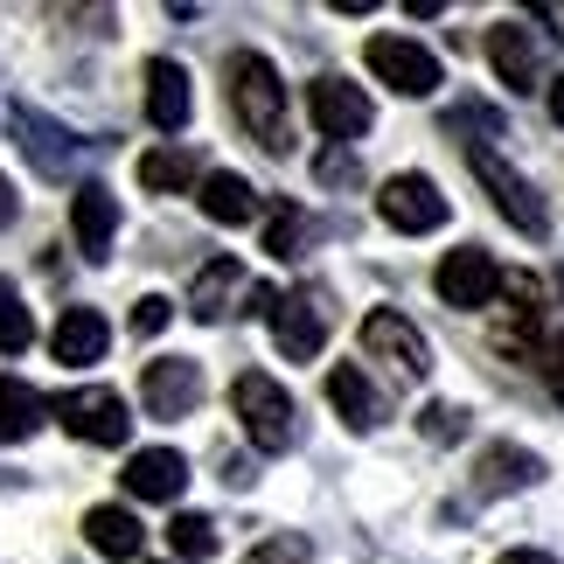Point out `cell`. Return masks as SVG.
<instances>
[{
	"label": "cell",
	"instance_id": "cell-19",
	"mask_svg": "<svg viewBox=\"0 0 564 564\" xmlns=\"http://www.w3.org/2000/svg\"><path fill=\"white\" fill-rule=\"evenodd\" d=\"M84 536H91V551H98V557H112V564H133L140 544H147L140 516H133V509H119V502H98L91 516H84Z\"/></svg>",
	"mask_w": 564,
	"mask_h": 564
},
{
	"label": "cell",
	"instance_id": "cell-14",
	"mask_svg": "<svg viewBox=\"0 0 564 564\" xmlns=\"http://www.w3.org/2000/svg\"><path fill=\"white\" fill-rule=\"evenodd\" d=\"M188 112H195V84H188V70H182L175 56H154V63H147V119H154L161 133H182Z\"/></svg>",
	"mask_w": 564,
	"mask_h": 564
},
{
	"label": "cell",
	"instance_id": "cell-25",
	"mask_svg": "<svg viewBox=\"0 0 564 564\" xmlns=\"http://www.w3.org/2000/svg\"><path fill=\"white\" fill-rule=\"evenodd\" d=\"M188 182H195V167H188V154H175V147H154V154H140V188L182 195Z\"/></svg>",
	"mask_w": 564,
	"mask_h": 564
},
{
	"label": "cell",
	"instance_id": "cell-12",
	"mask_svg": "<svg viewBox=\"0 0 564 564\" xmlns=\"http://www.w3.org/2000/svg\"><path fill=\"white\" fill-rule=\"evenodd\" d=\"M272 341H279V356H293V362L321 356V341H328L321 293H279V307H272Z\"/></svg>",
	"mask_w": 564,
	"mask_h": 564
},
{
	"label": "cell",
	"instance_id": "cell-27",
	"mask_svg": "<svg viewBox=\"0 0 564 564\" xmlns=\"http://www.w3.org/2000/svg\"><path fill=\"white\" fill-rule=\"evenodd\" d=\"M300 245H307V209H300V203H272L265 251H272V258H300Z\"/></svg>",
	"mask_w": 564,
	"mask_h": 564
},
{
	"label": "cell",
	"instance_id": "cell-33",
	"mask_svg": "<svg viewBox=\"0 0 564 564\" xmlns=\"http://www.w3.org/2000/svg\"><path fill=\"white\" fill-rule=\"evenodd\" d=\"M14 209H21V203H14V182H8V175H0V230H8V224H14Z\"/></svg>",
	"mask_w": 564,
	"mask_h": 564
},
{
	"label": "cell",
	"instance_id": "cell-11",
	"mask_svg": "<svg viewBox=\"0 0 564 564\" xmlns=\"http://www.w3.org/2000/svg\"><path fill=\"white\" fill-rule=\"evenodd\" d=\"M70 237H77V251L91 258V265H105L112 258V237H119V195L105 188V182H84L70 195Z\"/></svg>",
	"mask_w": 564,
	"mask_h": 564
},
{
	"label": "cell",
	"instance_id": "cell-13",
	"mask_svg": "<svg viewBox=\"0 0 564 564\" xmlns=\"http://www.w3.org/2000/svg\"><path fill=\"white\" fill-rule=\"evenodd\" d=\"M126 495H133V502H175V495L188 488V460L175 446H140L133 460H126Z\"/></svg>",
	"mask_w": 564,
	"mask_h": 564
},
{
	"label": "cell",
	"instance_id": "cell-10",
	"mask_svg": "<svg viewBox=\"0 0 564 564\" xmlns=\"http://www.w3.org/2000/svg\"><path fill=\"white\" fill-rule=\"evenodd\" d=\"M140 404L154 411V419H188L195 404H203V370H195L188 356H161L140 370Z\"/></svg>",
	"mask_w": 564,
	"mask_h": 564
},
{
	"label": "cell",
	"instance_id": "cell-7",
	"mask_svg": "<svg viewBox=\"0 0 564 564\" xmlns=\"http://www.w3.org/2000/svg\"><path fill=\"white\" fill-rule=\"evenodd\" d=\"M307 112H314V126H321V140H335V147H349V140H362V133L377 126L370 91H362V84H349V77H314V84H307Z\"/></svg>",
	"mask_w": 564,
	"mask_h": 564
},
{
	"label": "cell",
	"instance_id": "cell-17",
	"mask_svg": "<svg viewBox=\"0 0 564 564\" xmlns=\"http://www.w3.org/2000/svg\"><path fill=\"white\" fill-rule=\"evenodd\" d=\"M14 140H21V154H29L42 175H70V161H77V140L63 133L56 119H42V112H21L14 105Z\"/></svg>",
	"mask_w": 564,
	"mask_h": 564
},
{
	"label": "cell",
	"instance_id": "cell-4",
	"mask_svg": "<svg viewBox=\"0 0 564 564\" xmlns=\"http://www.w3.org/2000/svg\"><path fill=\"white\" fill-rule=\"evenodd\" d=\"M50 411L63 419V432L84 440V446H126V440H133V411H126L119 390H98V383L91 390H63Z\"/></svg>",
	"mask_w": 564,
	"mask_h": 564
},
{
	"label": "cell",
	"instance_id": "cell-31",
	"mask_svg": "<svg viewBox=\"0 0 564 564\" xmlns=\"http://www.w3.org/2000/svg\"><path fill=\"white\" fill-rule=\"evenodd\" d=\"M544 383H551V398L564 404V335H557L551 349H544Z\"/></svg>",
	"mask_w": 564,
	"mask_h": 564
},
{
	"label": "cell",
	"instance_id": "cell-36",
	"mask_svg": "<svg viewBox=\"0 0 564 564\" xmlns=\"http://www.w3.org/2000/svg\"><path fill=\"white\" fill-rule=\"evenodd\" d=\"M551 119H557V126H564V77H557V84H551Z\"/></svg>",
	"mask_w": 564,
	"mask_h": 564
},
{
	"label": "cell",
	"instance_id": "cell-5",
	"mask_svg": "<svg viewBox=\"0 0 564 564\" xmlns=\"http://www.w3.org/2000/svg\"><path fill=\"white\" fill-rule=\"evenodd\" d=\"M362 356L383 362L398 383H425L432 370V349H425V335L411 328V321L398 307H377V314H362Z\"/></svg>",
	"mask_w": 564,
	"mask_h": 564
},
{
	"label": "cell",
	"instance_id": "cell-2",
	"mask_svg": "<svg viewBox=\"0 0 564 564\" xmlns=\"http://www.w3.org/2000/svg\"><path fill=\"white\" fill-rule=\"evenodd\" d=\"M230 411H237V425H245V440L258 446V453H286L293 446V398L279 390L265 370H245L230 383Z\"/></svg>",
	"mask_w": 564,
	"mask_h": 564
},
{
	"label": "cell",
	"instance_id": "cell-34",
	"mask_svg": "<svg viewBox=\"0 0 564 564\" xmlns=\"http://www.w3.org/2000/svg\"><path fill=\"white\" fill-rule=\"evenodd\" d=\"M321 175H328V182H349L356 167H349V154H328V161H321Z\"/></svg>",
	"mask_w": 564,
	"mask_h": 564
},
{
	"label": "cell",
	"instance_id": "cell-16",
	"mask_svg": "<svg viewBox=\"0 0 564 564\" xmlns=\"http://www.w3.org/2000/svg\"><path fill=\"white\" fill-rule=\"evenodd\" d=\"M230 307H245V265H237L230 251H216L203 272H195V286H188V314L195 321H224Z\"/></svg>",
	"mask_w": 564,
	"mask_h": 564
},
{
	"label": "cell",
	"instance_id": "cell-21",
	"mask_svg": "<svg viewBox=\"0 0 564 564\" xmlns=\"http://www.w3.org/2000/svg\"><path fill=\"white\" fill-rule=\"evenodd\" d=\"M203 216L209 224H224V230H237V224H251L258 216V188L245 182V175H230V167H216V175H203Z\"/></svg>",
	"mask_w": 564,
	"mask_h": 564
},
{
	"label": "cell",
	"instance_id": "cell-35",
	"mask_svg": "<svg viewBox=\"0 0 564 564\" xmlns=\"http://www.w3.org/2000/svg\"><path fill=\"white\" fill-rule=\"evenodd\" d=\"M495 564H557V557H551V551H502Z\"/></svg>",
	"mask_w": 564,
	"mask_h": 564
},
{
	"label": "cell",
	"instance_id": "cell-1",
	"mask_svg": "<svg viewBox=\"0 0 564 564\" xmlns=\"http://www.w3.org/2000/svg\"><path fill=\"white\" fill-rule=\"evenodd\" d=\"M230 112L245 119V133L265 147V154H286L293 147V126H286V84L258 50H237L230 56Z\"/></svg>",
	"mask_w": 564,
	"mask_h": 564
},
{
	"label": "cell",
	"instance_id": "cell-32",
	"mask_svg": "<svg viewBox=\"0 0 564 564\" xmlns=\"http://www.w3.org/2000/svg\"><path fill=\"white\" fill-rule=\"evenodd\" d=\"M251 564H307V544H293V536H286V544H265Z\"/></svg>",
	"mask_w": 564,
	"mask_h": 564
},
{
	"label": "cell",
	"instance_id": "cell-30",
	"mask_svg": "<svg viewBox=\"0 0 564 564\" xmlns=\"http://www.w3.org/2000/svg\"><path fill=\"white\" fill-rule=\"evenodd\" d=\"M167 321H175V300H161V293H147L140 307H133V335H161Z\"/></svg>",
	"mask_w": 564,
	"mask_h": 564
},
{
	"label": "cell",
	"instance_id": "cell-24",
	"mask_svg": "<svg viewBox=\"0 0 564 564\" xmlns=\"http://www.w3.org/2000/svg\"><path fill=\"white\" fill-rule=\"evenodd\" d=\"M42 425V398L21 377H0V446H21Z\"/></svg>",
	"mask_w": 564,
	"mask_h": 564
},
{
	"label": "cell",
	"instance_id": "cell-18",
	"mask_svg": "<svg viewBox=\"0 0 564 564\" xmlns=\"http://www.w3.org/2000/svg\"><path fill=\"white\" fill-rule=\"evenodd\" d=\"M488 63L509 91H536V42H530L523 21H495L488 29Z\"/></svg>",
	"mask_w": 564,
	"mask_h": 564
},
{
	"label": "cell",
	"instance_id": "cell-22",
	"mask_svg": "<svg viewBox=\"0 0 564 564\" xmlns=\"http://www.w3.org/2000/svg\"><path fill=\"white\" fill-rule=\"evenodd\" d=\"M536 474H544L536 453H523V446H488L481 467H474V488H481V495H516V488H530Z\"/></svg>",
	"mask_w": 564,
	"mask_h": 564
},
{
	"label": "cell",
	"instance_id": "cell-3",
	"mask_svg": "<svg viewBox=\"0 0 564 564\" xmlns=\"http://www.w3.org/2000/svg\"><path fill=\"white\" fill-rule=\"evenodd\" d=\"M467 167H474V182L495 195V209H502L523 237H551V209H544V195H536L523 175H516V167L495 154V147H467Z\"/></svg>",
	"mask_w": 564,
	"mask_h": 564
},
{
	"label": "cell",
	"instance_id": "cell-20",
	"mask_svg": "<svg viewBox=\"0 0 564 564\" xmlns=\"http://www.w3.org/2000/svg\"><path fill=\"white\" fill-rule=\"evenodd\" d=\"M105 341H112V328H105V314L98 307H63V321L50 328V349H56V362H98L105 356Z\"/></svg>",
	"mask_w": 564,
	"mask_h": 564
},
{
	"label": "cell",
	"instance_id": "cell-15",
	"mask_svg": "<svg viewBox=\"0 0 564 564\" xmlns=\"http://www.w3.org/2000/svg\"><path fill=\"white\" fill-rule=\"evenodd\" d=\"M495 300H502V349L523 356L530 341H536V328H544V286H536L530 272H509Z\"/></svg>",
	"mask_w": 564,
	"mask_h": 564
},
{
	"label": "cell",
	"instance_id": "cell-28",
	"mask_svg": "<svg viewBox=\"0 0 564 564\" xmlns=\"http://www.w3.org/2000/svg\"><path fill=\"white\" fill-rule=\"evenodd\" d=\"M167 544H175V557L203 564V557H216V523L209 516H175V523H167Z\"/></svg>",
	"mask_w": 564,
	"mask_h": 564
},
{
	"label": "cell",
	"instance_id": "cell-29",
	"mask_svg": "<svg viewBox=\"0 0 564 564\" xmlns=\"http://www.w3.org/2000/svg\"><path fill=\"white\" fill-rule=\"evenodd\" d=\"M419 432H425V440H440V446H453L467 432V411L460 404H425L419 411Z\"/></svg>",
	"mask_w": 564,
	"mask_h": 564
},
{
	"label": "cell",
	"instance_id": "cell-26",
	"mask_svg": "<svg viewBox=\"0 0 564 564\" xmlns=\"http://www.w3.org/2000/svg\"><path fill=\"white\" fill-rule=\"evenodd\" d=\"M29 341H35V314L21 307V293L0 279V356H21Z\"/></svg>",
	"mask_w": 564,
	"mask_h": 564
},
{
	"label": "cell",
	"instance_id": "cell-9",
	"mask_svg": "<svg viewBox=\"0 0 564 564\" xmlns=\"http://www.w3.org/2000/svg\"><path fill=\"white\" fill-rule=\"evenodd\" d=\"M432 286H440L446 307H495V293H502V272H495V258H488L481 245H460V251L440 258Z\"/></svg>",
	"mask_w": 564,
	"mask_h": 564
},
{
	"label": "cell",
	"instance_id": "cell-6",
	"mask_svg": "<svg viewBox=\"0 0 564 564\" xmlns=\"http://www.w3.org/2000/svg\"><path fill=\"white\" fill-rule=\"evenodd\" d=\"M362 63H370L377 84H390L398 98H432L440 91V56H432L425 42H411V35H370Z\"/></svg>",
	"mask_w": 564,
	"mask_h": 564
},
{
	"label": "cell",
	"instance_id": "cell-23",
	"mask_svg": "<svg viewBox=\"0 0 564 564\" xmlns=\"http://www.w3.org/2000/svg\"><path fill=\"white\" fill-rule=\"evenodd\" d=\"M328 404L341 411V425H356V432L377 425V383L362 377L356 362H335V370H328Z\"/></svg>",
	"mask_w": 564,
	"mask_h": 564
},
{
	"label": "cell",
	"instance_id": "cell-8",
	"mask_svg": "<svg viewBox=\"0 0 564 564\" xmlns=\"http://www.w3.org/2000/svg\"><path fill=\"white\" fill-rule=\"evenodd\" d=\"M377 216L390 230H404V237H425V230H440L453 209H446V195H440L432 175H390L377 188Z\"/></svg>",
	"mask_w": 564,
	"mask_h": 564
}]
</instances>
